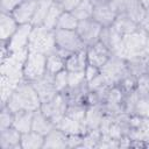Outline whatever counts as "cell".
Returning <instances> with one entry per match:
<instances>
[{
	"label": "cell",
	"instance_id": "f6af8a7d",
	"mask_svg": "<svg viewBox=\"0 0 149 149\" xmlns=\"http://www.w3.org/2000/svg\"><path fill=\"white\" fill-rule=\"evenodd\" d=\"M142 5H143V7L146 8V9H149V0H139Z\"/></svg>",
	"mask_w": 149,
	"mask_h": 149
},
{
	"label": "cell",
	"instance_id": "9a60e30c",
	"mask_svg": "<svg viewBox=\"0 0 149 149\" xmlns=\"http://www.w3.org/2000/svg\"><path fill=\"white\" fill-rule=\"evenodd\" d=\"M22 134L14 127L0 130V148L1 149H22L21 148Z\"/></svg>",
	"mask_w": 149,
	"mask_h": 149
},
{
	"label": "cell",
	"instance_id": "ffe728a7",
	"mask_svg": "<svg viewBox=\"0 0 149 149\" xmlns=\"http://www.w3.org/2000/svg\"><path fill=\"white\" fill-rule=\"evenodd\" d=\"M33 116H34V112L31 111H19L14 113V121L12 127H14L21 134L27 133L31 130Z\"/></svg>",
	"mask_w": 149,
	"mask_h": 149
},
{
	"label": "cell",
	"instance_id": "f1b7e54d",
	"mask_svg": "<svg viewBox=\"0 0 149 149\" xmlns=\"http://www.w3.org/2000/svg\"><path fill=\"white\" fill-rule=\"evenodd\" d=\"M86 108H87V106L85 104H69L65 115H68L71 119L76 120V121H79V122L85 125Z\"/></svg>",
	"mask_w": 149,
	"mask_h": 149
},
{
	"label": "cell",
	"instance_id": "4316f807",
	"mask_svg": "<svg viewBox=\"0 0 149 149\" xmlns=\"http://www.w3.org/2000/svg\"><path fill=\"white\" fill-rule=\"evenodd\" d=\"M93 10H94V5L90 0H81L80 3L71 12L78 21L92 19L93 16Z\"/></svg>",
	"mask_w": 149,
	"mask_h": 149
},
{
	"label": "cell",
	"instance_id": "7dc6e473",
	"mask_svg": "<svg viewBox=\"0 0 149 149\" xmlns=\"http://www.w3.org/2000/svg\"><path fill=\"white\" fill-rule=\"evenodd\" d=\"M57 1H58V2H62V1H63V0H57Z\"/></svg>",
	"mask_w": 149,
	"mask_h": 149
},
{
	"label": "cell",
	"instance_id": "e575fe53",
	"mask_svg": "<svg viewBox=\"0 0 149 149\" xmlns=\"http://www.w3.org/2000/svg\"><path fill=\"white\" fill-rule=\"evenodd\" d=\"M14 112H12L7 106H1L0 111V130L13 126Z\"/></svg>",
	"mask_w": 149,
	"mask_h": 149
},
{
	"label": "cell",
	"instance_id": "1f68e13d",
	"mask_svg": "<svg viewBox=\"0 0 149 149\" xmlns=\"http://www.w3.org/2000/svg\"><path fill=\"white\" fill-rule=\"evenodd\" d=\"M51 3L52 2L47 1V0H38V6H37V9H36V13L34 15V19L31 21L33 26H42L43 24L45 15H47Z\"/></svg>",
	"mask_w": 149,
	"mask_h": 149
},
{
	"label": "cell",
	"instance_id": "e0dca14e",
	"mask_svg": "<svg viewBox=\"0 0 149 149\" xmlns=\"http://www.w3.org/2000/svg\"><path fill=\"white\" fill-rule=\"evenodd\" d=\"M17 21L14 19L12 13H3L0 14V40L1 42H7L13 34L19 28Z\"/></svg>",
	"mask_w": 149,
	"mask_h": 149
},
{
	"label": "cell",
	"instance_id": "7c38bea8",
	"mask_svg": "<svg viewBox=\"0 0 149 149\" xmlns=\"http://www.w3.org/2000/svg\"><path fill=\"white\" fill-rule=\"evenodd\" d=\"M38 6V0H23L13 12L12 15L19 24L31 23Z\"/></svg>",
	"mask_w": 149,
	"mask_h": 149
},
{
	"label": "cell",
	"instance_id": "d6986e66",
	"mask_svg": "<svg viewBox=\"0 0 149 149\" xmlns=\"http://www.w3.org/2000/svg\"><path fill=\"white\" fill-rule=\"evenodd\" d=\"M56 127V125L49 119L47 118L41 109H37L34 112V116H33V126H31V130H35L42 135H47L50 130H52Z\"/></svg>",
	"mask_w": 149,
	"mask_h": 149
},
{
	"label": "cell",
	"instance_id": "2e32d148",
	"mask_svg": "<svg viewBox=\"0 0 149 149\" xmlns=\"http://www.w3.org/2000/svg\"><path fill=\"white\" fill-rule=\"evenodd\" d=\"M68 148V135L55 127L44 136L43 149H65Z\"/></svg>",
	"mask_w": 149,
	"mask_h": 149
},
{
	"label": "cell",
	"instance_id": "6da1fadb",
	"mask_svg": "<svg viewBox=\"0 0 149 149\" xmlns=\"http://www.w3.org/2000/svg\"><path fill=\"white\" fill-rule=\"evenodd\" d=\"M41 104V99L33 84L23 79L14 90L5 106H7L14 113L19 111L35 112L40 109Z\"/></svg>",
	"mask_w": 149,
	"mask_h": 149
},
{
	"label": "cell",
	"instance_id": "4dcf8cb0",
	"mask_svg": "<svg viewBox=\"0 0 149 149\" xmlns=\"http://www.w3.org/2000/svg\"><path fill=\"white\" fill-rule=\"evenodd\" d=\"M101 139L100 129H90L83 135L81 148H97Z\"/></svg>",
	"mask_w": 149,
	"mask_h": 149
},
{
	"label": "cell",
	"instance_id": "277c9868",
	"mask_svg": "<svg viewBox=\"0 0 149 149\" xmlns=\"http://www.w3.org/2000/svg\"><path fill=\"white\" fill-rule=\"evenodd\" d=\"M47 73V56L40 52L29 51L23 65V77L27 81H35Z\"/></svg>",
	"mask_w": 149,
	"mask_h": 149
},
{
	"label": "cell",
	"instance_id": "7402d4cb",
	"mask_svg": "<svg viewBox=\"0 0 149 149\" xmlns=\"http://www.w3.org/2000/svg\"><path fill=\"white\" fill-rule=\"evenodd\" d=\"M112 26L122 35H127V34L134 33L137 29H140V24L136 23L135 21H133L130 17H128L125 13L118 14V16Z\"/></svg>",
	"mask_w": 149,
	"mask_h": 149
},
{
	"label": "cell",
	"instance_id": "ba28073f",
	"mask_svg": "<svg viewBox=\"0 0 149 149\" xmlns=\"http://www.w3.org/2000/svg\"><path fill=\"white\" fill-rule=\"evenodd\" d=\"M102 26L98 23L93 19H87L78 22L76 31L78 33L81 41L85 43L86 47H90L99 41L100 33L102 30Z\"/></svg>",
	"mask_w": 149,
	"mask_h": 149
},
{
	"label": "cell",
	"instance_id": "d590c367",
	"mask_svg": "<svg viewBox=\"0 0 149 149\" xmlns=\"http://www.w3.org/2000/svg\"><path fill=\"white\" fill-rule=\"evenodd\" d=\"M69 72V71H68ZM85 72L77 71V72H69V87H76L85 83ZM68 87V88H69Z\"/></svg>",
	"mask_w": 149,
	"mask_h": 149
},
{
	"label": "cell",
	"instance_id": "603a6c76",
	"mask_svg": "<svg viewBox=\"0 0 149 149\" xmlns=\"http://www.w3.org/2000/svg\"><path fill=\"white\" fill-rule=\"evenodd\" d=\"M56 127L59 128L61 130H63L66 135H71V134H81V135H84L86 133V127H85L84 123L73 120L68 115H65L56 125Z\"/></svg>",
	"mask_w": 149,
	"mask_h": 149
},
{
	"label": "cell",
	"instance_id": "7a4b0ae2",
	"mask_svg": "<svg viewBox=\"0 0 149 149\" xmlns=\"http://www.w3.org/2000/svg\"><path fill=\"white\" fill-rule=\"evenodd\" d=\"M28 49L29 51L40 52L45 56L55 52L57 49L55 29H49L44 26H33Z\"/></svg>",
	"mask_w": 149,
	"mask_h": 149
},
{
	"label": "cell",
	"instance_id": "f35d334b",
	"mask_svg": "<svg viewBox=\"0 0 149 149\" xmlns=\"http://www.w3.org/2000/svg\"><path fill=\"white\" fill-rule=\"evenodd\" d=\"M81 143H83L81 134L68 135V148H81Z\"/></svg>",
	"mask_w": 149,
	"mask_h": 149
},
{
	"label": "cell",
	"instance_id": "83f0119b",
	"mask_svg": "<svg viewBox=\"0 0 149 149\" xmlns=\"http://www.w3.org/2000/svg\"><path fill=\"white\" fill-rule=\"evenodd\" d=\"M78 20L71 12H63L59 16L56 28L55 29H63V30H76L78 26Z\"/></svg>",
	"mask_w": 149,
	"mask_h": 149
},
{
	"label": "cell",
	"instance_id": "f546056e",
	"mask_svg": "<svg viewBox=\"0 0 149 149\" xmlns=\"http://www.w3.org/2000/svg\"><path fill=\"white\" fill-rule=\"evenodd\" d=\"M116 85L121 88V91L125 94H128L137 88V77H135L134 74L128 72L119 80V83Z\"/></svg>",
	"mask_w": 149,
	"mask_h": 149
},
{
	"label": "cell",
	"instance_id": "d6a6232c",
	"mask_svg": "<svg viewBox=\"0 0 149 149\" xmlns=\"http://www.w3.org/2000/svg\"><path fill=\"white\" fill-rule=\"evenodd\" d=\"M132 114H136L143 118H149V97L140 95Z\"/></svg>",
	"mask_w": 149,
	"mask_h": 149
},
{
	"label": "cell",
	"instance_id": "9c48e42d",
	"mask_svg": "<svg viewBox=\"0 0 149 149\" xmlns=\"http://www.w3.org/2000/svg\"><path fill=\"white\" fill-rule=\"evenodd\" d=\"M31 84L35 87V90L40 97L41 102L49 101L55 95L58 94V91H57V88L55 86V81H54V74H50L48 72L40 79L33 81Z\"/></svg>",
	"mask_w": 149,
	"mask_h": 149
},
{
	"label": "cell",
	"instance_id": "7bdbcfd3",
	"mask_svg": "<svg viewBox=\"0 0 149 149\" xmlns=\"http://www.w3.org/2000/svg\"><path fill=\"white\" fill-rule=\"evenodd\" d=\"M140 28H141L142 30H144L147 34H149V9L146 10L142 21L140 22Z\"/></svg>",
	"mask_w": 149,
	"mask_h": 149
},
{
	"label": "cell",
	"instance_id": "d4e9b609",
	"mask_svg": "<svg viewBox=\"0 0 149 149\" xmlns=\"http://www.w3.org/2000/svg\"><path fill=\"white\" fill-rule=\"evenodd\" d=\"M63 12H64V9H63L61 2H58V1L52 2L51 6L49 7V10L45 15V19H44V22L42 26H44L45 28H49V29H55L57 21Z\"/></svg>",
	"mask_w": 149,
	"mask_h": 149
},
{
	"label": "cell",
	"instance_id": "74e56055",
	"mask_svg": "<svg viewBox=\"0 0 149 149\" xmlns=\"http://www.w3.org/2000/svg\"><path fill=\"white\" fill-rule=\"evenodd\" d=\"M23 0H0V10L3 13H12Z\"/></svg>",
	"mask_w": 149,
	"mask_h": 149
},
{
	"label": "cell",
	"instance_id": "ab89813d",
	"mask_svg": "<svg viewBox=\"0 0 149 149\" xmlns=\"http://www.w3.org/2000/svg\"><path fill=\"white\" fill-rule=\"evenodd\" d=\"M85 79L86 81H90L91 79H93L95 76H98L100 73V69L94 66V65H91V64H87L86 69H85Z\"/></svg>",
	"mask_w": 149,
	"mask_h": 149
},
{
	"label": "cell",
	"instance_id": "836d02e7",
	"mask_svg": "<svg viewBox=\"0 0 149 149\" xmlns=\"http://www.w3.org/2000/svg\"><path fill=\"white\" fill-rule=\"evenodd\" d=\"M55 86L58 91V93H63L69 87V72L66 70H62L54 76Z\"/></svg>",
	"mask_w": 149,
	"mask_h": 149
},
{
	"label": "cell",
	"instance_id": "8fae6325",
	"mask_svg": "<svg viewBox=\"0 0 149 149\" xmlns=\"http://www.w3.org/2000/svg\"><path fill=\"white\" fill-rule=\"evenodd\" d=\"M87 51V61L88 64L94 65L99 69L102 68V65L108 61V58L112 56V51L104 45L101 42H97L90 47L86 48Z\"/></svg>",
	"mask_w": 149,
	"mask_h": 149
},
{
	"label": "cell",
	"instance_id": "5b68a950",
	"mask_svg": "<svg viewBox=\"0 0 149 149\" xmlns=\"http://www.w3.org/2000/svg\"><path fill=\"white\" fill-rule=\"evenodd\" d=\"M147 36L148 34L141 28L134 33L123 35L122 45H123V58L126 61L143 54L147 42Z\"/></svg>",
	"mask_w": 149,
	"mask_h": 149
},
{
	"label": "cell",
	"instance_id": "52a82bcc",
	"mask_svg": "<svg viewBox=\"0 0 149 149\" xmlns=\"http://www.w3.org/2000/svg\"><path fill=\"white\" fill-rule=\"evenodd\" d=\"M69 102L64 93H58L51 100L41 104V112L49 118L55 125H57L66 114Z\"/></svg>",
	"mask_w": 149,
	"mask_h": 149
},
{
	"label": "cell",
	"instance_id": "ee69618b",
	"mask_svg": "<svg viewBox=\"0 0 149 149\" xmlns=\"http://www.w3.org/2000/svg\"><path fill=\"white\" fill-rule=\"evenodd\" d=\"M94 6H98V5H101V3H106L108 2V0H90Z\"/></svg>",
	"mask_w": 149,
	"mask_h": 149
},
{
	"label": "cell",
	"instance_id": "8d00e7d4",
	"mask_svg": "<svg viewBox=\"0 0 149 149\" xmlns=\"http://www.w3.org/2000/svg\"><path fill=\"white\" fill-rule=\"evenodd\" d=\"M107 84L108 83H107L105 76L100 72L93 79H91L90 81H87V87H88V91H94V90H98V88H100V87H102L104 85H107Z\"/></svg>",
	"mask_w": 149,
	"mask_h": 149
},
{
	"label": "cell",
	"instance_id": "484cf974",
	"mask_svg": "<svg viewBox=\"0 0 149 149\" xmlns=\"http://www.w3.org/2000/svg\"><path fill=\"white\" fill-rule=\"evenodd\" d=\"M62 70H65V58L61 56L57 51L48 55L47 56V72L55 76Z\"/></svg>",
	"mask_w": 149,
	"mask_h": 149
},
{
	"label": "cell",
	"instance_id": "60d3db41",
	"mask_svg": "<svg viewBox=\"0 0 149 149\" xmlns=\"http://www.w3.org/2000/svg\"><path fill=\"white\" fill-rule=\"evenodd\" d=\"M80 1L81 0H63L61 2V5L65 12H72L80 3Z\"/></svg>",
	"mask_w": 149,
	"mask_h": 149
},
{
	"label": "cell",
	"instance_id": "5bb4252c",
	"mask_svg": "<svg viewBox=\"0 0 149 149\" xmlns=\"http://www.w3.org/2000/svg\"><path fill=\"white\" fill-rule=\"evenodd\" d=\"M105 114L106 113H105L104 105L101 104L88 105L86 108V115H85L86 132L90 129H99Z\"/></svg>",
	"mask_w": 149,
	"mask_h": 149
},
{
	"label": "cell",
	"instance_id": "3957f363",
	"mask_svg": "<svg viewBox=\"0 0 149 149\" xmlns=\"http://www.w3.org/2000/svg\"><path fill=\"white\" fill-rule=\"evenodd\" d=\"M55 38H56V45H57L56 51L61 56H63L65 59L71 54L87 48L76 30L55 29Z\"/></svg>",
	"mask_w": 149,
	"mask_h": 149
},
{
	"label": "cell",
	"instance_id": "8992f818",
	"mask_svg": "<svg viewBox=\"0 0 149 149\" xmlns=\"http://www.w3.org/2000/svg\"><path fill=\"white\" fill-rule=\"evenodd\" d=\"M100 72L105 76L107 83L109 85H116L119 80L129 72L127 66V61L122 57L113 55L108 58V61L102 65Z\"/></svg>",
	"mask_w": 149,
	"mask_h": 149
},
{
	"label": "cell",
	"instance_id": "cb8c5ba5",
	"mask_svg": "<svg viewBox=\"0 0 149 149\" xmlns=\"http://www.w3.org/2000/svg\"><path fill=\"white\" fill-rule=\"evenodd\" d=\"M44 144V135L29 130L23 133L21 136V148L22 149H43Z\"/></svg>",
	"mask_w": 149,
	"mask_h": 149
},
{
	"label": "cell",
	"instance_id": "30bf717a",
	"mask_svg": "<svg viewBox=\"0 0 149 149\" xmlns=\"http://www.w3.org/2000/svg\"><path fill=\"white\" fill-rule=\"evenodd\" d=\"M31 29H33L31 23H26V24L19 26V28L13 34V36L7 41V45H8V49L10 52L28 48Z\"/></svg>",
	"mask_w": 149,
	"mask_h": 149
},
{
	"label": "cell",
	"instance_id": "44dd1931",
	"mask_svg": "<svg viewBox=\"0 0 149 149\" xmlns=\"http://www.w3.org/2000/svg\"><path fill=\"white\" fill-rule=\"evenodd\" d=\"M146 10L147 9L143 7V5L139 0H125V6H123L122 13H125L128 17H130L136 23L140 24V22L142 21L143 16H144Z\"/></svg>",
	"mask_w": 149,
	"mask_h": 149
},
{
	"label": "cell",
	"instance_id": "ac0fdd59",
	"mask_svg": "<svg viewBox=\"0 0 149 149\" xmlns=\"http://www.w3.org/2000/svg\"><path fill=\"white\" fill-rule=\"evenodd\" d=\"M88 64L87 61V51L86 48L79 50L77 52L71 54L65 59V70L69 72H77V71H85Z\"/></svg>",
	"mask_w": 149,
	"mask_h": 149
},
{
	"label": "cell",
	"instance_id": "bcb514c9",
	"mask_svg": "<svg viewBox=\"0 0 149 149\" xmlns=\"http://www.w3.org/2000/svg\"><path fill=\"white\" fill-rule=\"evenodd\" d=\"M47 1H50V2H55V1H57V0H47Z\"/></svg>",
	"mask_w": 149,
	"mask_h": 149
},
{
	"label": "cell",
	"instance_id": "b9f144b4",
	"mask_svg": "<svg viewBox=\"0 0 149 149\" xmlns=\"http://www.w3.org/2000/svg\"><path fill=\"white\" fill-rule=\"evenodd\" d=\"M109 6L118 13H122L123 12V6H125V0H108Z\"/></svg>",
	"mask_w": 149,
	"mask_h": 149
},
{
	"label": "cell",
	"instance_id": "4fadbf2b",
	"mask_svg": "<svg viewBox=\"0 0 149 149\" xmlns=\"http://www.w3.org/2000/svg\"><path fill=\"white\" fill-rule=\"evenodd\" d=\"M116 16H118V13L109 6L108 2H106V3L94 6L92 19L95 20L98 23H100L102 27H111L115 21Z\"/></svg>",
	"mask_w": 149,
	"mask_h": 149
}]
</instances>
